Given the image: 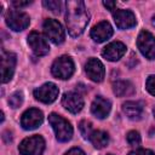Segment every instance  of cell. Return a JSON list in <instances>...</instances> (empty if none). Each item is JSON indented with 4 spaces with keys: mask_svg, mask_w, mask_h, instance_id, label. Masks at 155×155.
I'll use <instances>...</instances> for the list:
<instances>
[{
    "mask_svg": "<svg viewBox=\"0 0 155 155\" xmlns=\"http://www.w3.org/2000/svg\"><path fill=\"white\" fill-rule=\"evenodd\" d=\"M65 5V23L68 31L73 38H76L85 30L90 21V15L85 7V2L81 0H70L67 1Z\"/></svg>",
    "mask_w": 155,
    "mask_h": 155,
    "instance_id": "1",
    "label": "cell"
},
{
    "mask_svg": "<svg viewBox=\"0 0 155 155\" xmlns=\"http://www.w3.org/2000/svg\"><path fill=\"white\" fill-rule=\"evenodd\" d=\"M48 122L52 126V128H53L58 140L67 142V140H69L71 138V136H73V127H71L70 122H68L64 117H62L58 114L52 113L48 116Z\"/></svg>",
    "mask_w": 155,
    "mask_h": 155,
    "instance_id": "2",
    "label": "cell"
},
{
    "mask_svg": "<svg viewBox=\"0 0 155 155\" xmlns=\"http://www.w3.org/2000/svg\"><path fill=\"white\" fill-rule=\"evenodd\" d=\"M44 149H45V140L39 134L23 139L18 147L21 155H41Z\"/></svg>",
    "mask_w": 155,
    "mask_h": 155,
    "instance_id": "3",
    "label": "cell"
},
{
    "mask_svg": "<svg viewBox=\"0 0 155 155\" xmlns=\"http://www.w3.org/2000/svg\"><path fill=\"white\" fill-rule=\"evenodd\" d=\"M74 69H75L74 62H73V59H71L70 57H68V56H62V57L57 58V59L53 62L52 68H51L52 74H53L57 79H62V80L69 79V78L73 75Z\"/></svg>",
    "mask_w": 155,
    "mask_h": 155,
    "instance_id": "4",
    "label": "cell"
},
{
    "mask_svg": "<svg viewBox=\"0 0 155 155\" xmlns=\"http://www.w3.org/2000/svg\"><path fill=\"white\" fill-rule=\"evenodd\" d=\"M5 19H6V24L15 31H21L25 29L30 22L29 16L25 12L17 11V10L8 11L5 16Z\"/></svg>",
    "mask_w": 155,
    "mask_h": 155,
    "instance_id": "5",
    "label": "cell"
},
{
    "mask_svg": "<svg viewBox=\"0 0 155 155\" xmlns=\"http://www.w3.org/2000/svg\"><path fill=\"white\" fill-rule=\"evenodd\" d=\"M137 46L148 59L155 58V38L153 34L147 30H142L137 38Z\"/></svg>",
    "mask_w": 155,
    "mask_h": 155,
    "instance_id": "6",
    "label": "cell"
},
{
    "mask_svg": "<svg viewBox=\"0 0 155 155\" xmlns=\"http://www.w3.org/2000/svg\"><path fill=\"white\" fill-rule=\"evenodd\" d=\"M44 31L46 34V36L56 45H59L64 41L65 35H64V30L61 25L59 22H57L56 19H46L44 22Z\"/></svg>",
    "mask_w": 155,
    "mask_h": 155,
    "instance_id": "7",
    "label": "cell"
},
{
    "mask_svg": "<svg viewBox=\"0 0 155 155\" xmlns=\"http://www.w3.org/2000/svg\"><path fill=\"white\" fill-rule=\"evenodd\" d=\"M44 121L42 111L35 108H30L23 113L21 117V125L24 130H34L40 126Z\"/></svg>",
    "mask_w": 155,
    "mask_h": 155,
    "instance_id": "8",
    "label": "cell"
},
{
    "mask_svg": "<svg viewBox=\"0 0 155 155\" xmlns=\"http://www.w3.org/2000/svg\"><path fill=\"white\" fill-rule=\"evenodd\" d=\"M58 93V87L52 82H47L34 91V97L42 103H52L57 99Z\"/></svg>",
    "mask_w": 155,
    "mask_h": 155,
    "instance_id": "9",
    "label": "cell"
},
{
    "mask_svg": "<svg viewBox=\"0 0 155 155\" xmlns=\"http://www.w3.org/2000/svg\"><path fill=\"white\" fill-rule=\"evenodd\" d=\"M16 67V54L2 51L1 53V81L5 84L11 80Z\"/></svg>",
    "mask_w": 155,
    "mask_h": 155,
    "instance_id": "10",
    "label": "cell"
},
{
    "mask_svg": "<svg viewBox=\"0 0 155 155\" xmlns=\"http://www.w3.org/2000/svg\"><path fill=\"white\" fill-rule=\"evenodd\" d=\"M85 71L87 76L94 82H101L104 79V74H105L104 65L97 58H90L87 61L85 65Z\"/></svg>",
    "mask_w": 155,
    "mask_h": 155,
    "instance_id": "11",
    "label": "cell"
},
{
    "mask_svg": "<svg viewBox=\"0 0 155 155\" xmlns=\"http://www.w3.org/2000/svg\"><path fill=\"white\" fill-rule=\"evenodd\" d=\"M114 22L120 29H128L136 25V16L130 10H116L114 12Z\"/></svg>",
    "mask_w": 155,
    "mask_h": 155,
    "instance_id": "12",
    "label": "cell"
},
{
    "mask_svg": "<svg viewBox=\"0 0 155 155\" xmlns=\"http://www.w3.org/2000/svg\"><path fill=\"white\" fill-rule=\"evenodd\" d=\"M28 44L29 46L31 47L33 52L36 54V56H45L48 53V44L47 41L42 38L41 34L36 33V31H31L28 36Z\"/></svg>",
    "mask_w": 155,
    "mask_h": 155,
    "instance_id": "13",
    "label": "cell"
},
{
    "mask_svg": "<svg viewBox=\"0 0 155 155\" xmlns=\"http://www.w3.org/2000/svg\"><path fill=\"white\" fill-rule=\"evenodd\" d=\"M62 104L68 111L76 114L82 109L84 99L76 92H68V93H64V96L62 98Z\"/></svg>",
    "mask_w": 155,
    "mask_h": 155,
    "instance_id": "14",
    "label": "cell"
},
{
    "mask_svg": "<svg viewBox=\"0 0 155 155\" xmlns=\"http://www.w3.org/2000/svg\"><path fill=\"white\" fill-rule=\"evenodd\" d=\"M125 52H126V46L120 41H114L103 48L102 56L110 62H115L119 61L125 54Z\"/></svg>",
    "mask_w": 155,
    "mask_h": 155,
    "instance_id": "15",
    "label": "cell"
},
{
    "mask_svg": "<svg viewBox=\"0 0 155 155\" xmlns=\"http://www.w3.org/2000/svg\"><path fill=\"white\" fill-rule=\"evenodd\" d=\"M111 35H113V28L105 21L99 22L91 29V38L96 42H103V41L108 40Z\"/></svg>",
    "mask_w": 155,
    "mask_h": 155,
    "instance_id": "16",
    "label": "cell"
},
{
    "mask_svg": "<svg viewBox=\"0 0 155 155\" xmlns=\"http://www.w3.org/2000/svg\"><path fill=\"white\" fill-rule=\"evenodd\" d=\"M110 109H111V104L110 102L107 99V98H103L101 96L96 97L92 105H91V111L92 114L98 117V119H104L109 115L110 113Z\"/></svg>",
    "mask_w": 155,
    "mask_h": 155,
    "instance_id": "17",
    "label": "cell"
},
{
    "mask_svg": "<svg viewBox=\"0 0 155 155\" xmlns=\"http://www.w3.org/2000/svg\"><path fill=\"white\" fill-rule=\"evenodd\" d=\"M122 110L126 114L127 117L132 119V120H138L140 119L142 114H143V104L140 102H126L122 104Z\"/></svg>",
    "mask_w": 155,
    "mask_h": 155,
    "instance_id": "18",
    "label": "cell"
},
{
    "mask_svg": "<svg viewBox=\"0 0 155 155\" xmlns=\"http://www.w3.org/2000/svg\"><path fill=\"white\" fill-rule=\"evenodd\" d=\"M113 91L117 97H125V96H130L134 92V87L130 81H116L113 85Z\"/></svg>",
    "mask_w": 155,
    "mask_h": 155,
    "instance_id": "19",
    "label": "cell"
},
{
    "mask_svg": "<svg viewBox=\"0 0 155 155\" xmlns=\"http://www.w3.org/2000/svg\"><path fill=\"white\" fill-rule=\"evenodd\" d=\"M90 140L92 142L93 147L97 148V149H102L104 147L108 145L109 143V136L107 132L104 131H93L91 137H90Z\"/></svg>",
    "mask_w": 155,
    "mask_h": 155,
    "instance_id": "20",
    "label": "cell"
},
{
    "mask_svg": "<svg viewBox=\"0 0 155 155\" xmlns=\"http://www.w3.org/2000/svg\"><path fill=\"white\" fill-rule=\"evenodd\" d=\"M79 128H80V132H81L82 137L90 139V137H91V134H92V132H93V131H92V125H91V122L87 121V120H82V121L80 122V125H79Z\"/></svg>",
    "mask_w": 155,
    "mask_h": 155,
    "instance_id": "21",
    "label": "cell"
},
{
    "mask_svg": "<svg viewBox=\"0 0 155 155\" xmlns=\"http://www.w3.org/2000/svg\"><path fill=\"white\" fill-rule=\"evenodd\" d=\"M22 103H23V94H22V92H15L8 98V104L12 108H18V107H21Z\"/></svg>",
    "mask_w": 155,
    "mask_h": 155,
    "instance_id": "22",
    "label": "cell"
},
{
    "mask_svg": "<svg viewBox=\"0 0 155 155\" xmlns=\"http://www.w3.org/2000/svg\"><path fill=\"white\" fill-rule=\"evenodd\" d=\"M42 4H44V6H45L46 8H48V10L52 11L53 13H59V12H61V7H62V2H61V1L48 0V1H44Z\"/></svg>",
    "mask_w": 155,
    "mask_h": 155,
    "instance_id": "23",
    "label": "cell"
},
{
    "mask_svg": "<svg viewBox=\"0 0 155 155\" xmlns=\"http://www.w3.org/2000/svg\"><path fill=\"white\" fill-rule=\"evenodd\" d=\"M127 142L131 145H139L140 144V136L137 131H130L127 133Z\"/></svg>",
    "mask_w": 155,
    "mask_h": 155,
    "instance_id": "24",
    "label": "cell"
},
{
    "mask_svg": "<svg viewBox=\"0 0 155 155\" xmlns=\"http://www.w3.org/2000/svg\"><path fill=\"white\" fill-rule=\"evenodd\" d=\"M147 90L150 94L155 96V75H150L148 79H147Z\"/></svg>",
    "mask_w": 155,
    "mask_h": 155,
    "instance_id": "25",
    "label": "cell"
},
{
    "mask_svg": "<svg viewBox=\"0 0 155 155\" xmlns=\"http://www.w3.org/2000/svg\"><path fill=\"white\" fill-rule=\"evenodd\" d=\"M128 155H155V154L149 149H137L131 151Z\"/></svg>",
    "mask_w": 155,
    "mask_h": 155,
    "instance_id": "26",
    "label": "cell"
},
{
    "mask_svg": "<svg viewBox=\"0 0 155 155\" xmlns=\"http://www.w3.org/2000/svg\"><path fill=\"white\" fill-rule=\"evenodd\" d=\"M64 155H85V153L81 149H79V148H73L68 153H65Z\"/></svg>",
    "mask_w": 155,
    "mask_h": 155,
    "instance_id": "27",
    "label": "cell"
},
{
    "mask_svg": "<svg viewBox=\"0 0 155 155\" xmlns=\"http://www.w3.org/2000/svg\"><path fill=\"white\" fill-rule=\"evenodd\" d=\"M29 4H31V1H19V0H15V1H12V5L15 6V7H24V6H27V5H29Z\"/></svg>",
    "mask_w": 155,
    "mask_h": 155,
    "instance_id": "28",
    "label": "cell"
},
{
    "mask_svg": "<svg viewBox=\"0 0 155 155\" xmlns=\"http://www.w3.org/2000/svg\"><path fill=\"white\" fill-rule=\"evenodd\" d=\"M103 5L109 11H115V7H116V2L115 1H103Z\"/></svg>",
    "mask_w": 155,
    "mask_h": 155,
    "instance_id": "29",
    "label": "cell"
},
{
    "mask_svg": "<svg viewBox=\"0 0 155 155\" xmlns=\"http://www.w3.org/2000/svg\"><path fill=\"white\" fill-rule=\"evenodd\" d=\"M151 23H153V25L155 27V16H153V21H151Z\"/></svg>",
    "mask_w": 155,
    "mask_h": 155,
    "instance_id": "30",
    "label": "cell"
},
{
    "mask_svg": "<svg viewBox=\"0 0 155 155\" xmlns=\"http://www.w3.org/2000/svg\"><path fill=\"white\" fill-rule=\"evenodd\" d=\"M154 115H155V109H154Z\"/></svg>",
    "mask_w": 155,
    "mask_h": 155,
    "instance_id": "31",
    "label": "cell"
},
{
    "mask_svg": "<svg viewBox=\"0 0 155 155\" xmlns=\"http://www.w3.org/2000/svg\"><path fill=\"white\" fill-rule=\"evenodd\" d=\"M109 155H111V154H109Z\"/></svg>",
    "mask_w": 155,
    "mask_h": 155,
    "instance_id": "32",
    "label": "cell"
}]
</instances>
